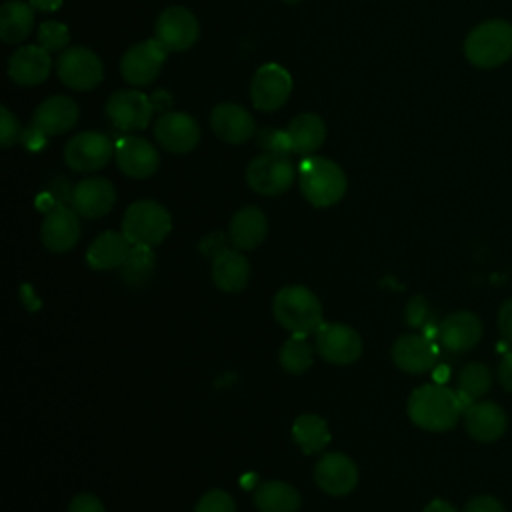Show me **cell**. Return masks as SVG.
<instances>
[{"instance_id":"cell-10","label":"cell","mask_w":512,"mask_h":512,"mask_svg":"<svg viewBox=\"0 0 512 512\" xmlns=\"http://www.w3.org/2000/svg\"><path fill=\"white\" fill-rule=\"evenodd\" d=\"M166 56L168 50L156 38L142 40L124 52L120 60V74L128 84L146 86L158 78Z\"/></svg>"},{"instance_id":"cell-39","label":"cell","mask_w":512,"mask_h":512,"mask_svg":"<svg viewBox=\"0 0 512 512\" xmlns=\"http://www.w3.org/2000/svg\"><path fill=\"white\" fill-rule=\"evenodd\" d=\"M428 316V304L422 296H414L408 304H406V322L410 326H422L424 320Z\"/></svg>"},{"instance_id":"cell-20","label":"cell","mask_w":512,"mask_h":512,"mask_svg":"<svg viewBox=\"0 0 512 512\" xmlns=\"http://www.w3.org/2000/svg\"><path fill=\"white\" fill-rule=\"evenodd\" d=\"M114 158L118 168L130 178H148L160 166V154L146 138L126 136L118 140Z\"/></svg>"},{"instance_id":"cell-29","label":"cell","mask_w":512,"mask_h":512,"mask_svg":"<svg viewBox=\"0 0 512 512\" xmlns=\"http://www.w3.org/2000/svg\"><path fill=\"white\" fill-rule=\"evenodd\" d=\"M300 504L298 490L282 480L260 482L254 490V506L258 512H298Z\"/></svg>"},{"instance_id":"cell-44","label":"cell","mask_w":512,"mask_h":512,"mask_svg":"<svg viewBox=\"0 0 512 512\" xmlns=\"http://www.w3.org/2000/svg\"><path fill=\"white\" fill-rule=\"evenodd\" d=\"M422 512H456V508H454L450 502L436 498V500L428 502V504H426V508H424Z\"/></svg>"},{"instance_id":"cell-7","label":"cell","mask_w":512,"mask_h":512,"mask_svg":"<svg viewBox=\"0 0 512 512\" xmlns=\"http://www.w3.org/2000/svg\"><path fill=\"white\" fill-rule=\"evenodd\" d=\"M56 72L60 82L72 90H92L104 78L100 56L86 46H72L60 52Z\"/></svg>"},{"instance_id":"cell-8","label":"cell","mask_w":512,"mask_h":512,"mask_svg":"<svg viewBox=\"0 0 512 512\" xmlns=\"http://www.w3.org/2000/svg\"><path fill=\"white\" fill-rule=\"evenodd\" d=\"M114 150L116 146L106 134L86 130L66 142L64 162L76 172H96L110 162Z\"/></svg>"},{"instance_id":"cell-36","label":"cell","mask_w":512,"mask_h":512,"mask_svg":"<svg viewBox=\"0 0 512 512\" xmlns=\"http://www.w3.org/2000/svg\"><path fill=\"white\" fill-rule=\"evenodd\" d=\"M194 512H236V502L226 490L214 488L198 500Z\"/></svg>"},{"instance_id":"cell-3","label":"cell","mask_w":512,"mask_h":512,"mask_svg":"<svg viewBox=\"0 0 512 512\" xmlns=\"http://www.w3.org/2000/svg\"><path fill=\"white\" fill-rule=\"evenodd\" d=\"M298 180L304 198L316 208H328L340 202L348 186L344 170L324 156H306L300 164Z\"/></svg>"},{"instance_id":"cell-28","label":"cell","mask_w":512,"mask_h":512,"mask_svg":"<svg viewBox=\"0 0 512 512\" xmlns=\"http://www.w3.org/2000/svg\"><path fill=\"white\" fill-rule=\"evenodd\" d=\"M286 132H288L290 152L310 156L324 144L326 124L318 114L302 112L290 120Z\"/></svg>"},{"instance_id":"cell-22","label":"cell","mask_w":512,"mask_h":512,"mask_svg":"<svg viewBox=\"0 0 512 512\" xmlns=\"http://www.w3.org/2000/svg\"><path fill=\"white\" fill-rule=\"evenodd\" d=\"M438 340L450 352H468L474 348L482 336V322L476 314L468 310H458L448 314L438 326Z\"/></svg>"},{"instance_id":"cell-38","label":"cell","mask_w":512,"mask_h":512,"mask_svg":"<svg viewBox=\"0 0 512 512\" xmlns=\"http://www.w3.org/2000/svg\"><path fill=\"white\" fill-rule=\"evenodd\" d=\"M68 512H106V508L96 494L82 492L72 498V502L68 504Z\"/></svg>"},{"instance_id":"cell-17","label":"cell","mask_w":512,"mask_h":512,"mask_svg":"<svg viewBox=\"0 0 512 512\" xmlns=\"http://www.w3.org/2000/svg\"><path fill=\"white\" fill-rule=\"evenodd\" d=\"M316 486L330 496H344L358 484V468L342 452L324 454L314 466Z\"/></svg>"},{"instance_id":"cell-12","label":"cell","mask_w":512,"mask_h":512,"mask_svg":"<svg viewBox=\"0 0 512 512\" xmlns=\"http://www.w3.org/2000/svg\"><path fill=\"white\" fill-rule=\"evenodd\" d=\"M316 350L328 364H352L362 354V338L348 324H320L316 330Z\"/></svg>"},{"instance_id":"cell-42","label":"cell","mask_w":512,"mask_h":512,"mask_svg":"<svg viewBox=\"0 0 512 512\" xmlns=\"http://www.w3.org/2000/svg\"><path fill=\"white\" fill-rule=\"evenodd\" d=\"M498 380L500 384L512 392V352L504 354V358L500 360V366H498Z\"/></svg>"},{"instance_id":"cell-5","label":"cell","mask_w":512,"mask_h":512,"mask_svg":"<svg viewBox=\"0 0 512 512\" xmlns=\"http://www.w3.org/2000/svg\"><path fill=\"white\" fill-rule=\"evenodd\" d=\"M172 230L170 212L156 200H136L132 202L122 218V234L132 246L154 248Z\"/></svg>"},{"instance_id":"cell-31","label":"cell","mask_w":512,"mask_h":512,"mask_svg":"<svg viewBox=\"0 0 512 512\" xmlns=\"http://www.w3.org/2000/svg\"><path fill=\"white\" fill-rule=\"evenodd\" d=\"M292 438L304 454H314L326 448L330 442V430L326 420L318 414H302L292 424Z\"/></svg>"},{"instance_id":"cell-32","label":"cell","mask_w":512,"mask_h":512,"mask_svg":"<svg viewBox=\"0 0 512 512\" xmlns=\"http://www.w3.org/2000/svg\"><path fill=\"white\" fill-rule=\"evenodd\" d=\"M154 268H156V256L152 248L132 246L126 262L120 266V276L124 284L132 288H142L152 280Z\"/></svg>"},{"instance_id":"cell-14","label":"cell","mask_w":512,"mask_h":512,"mask_svg":"<svg viewBox=\"0 0 512 512\" xmlns=\"http://www.w3.org/2000/svg\"><path fill=\"white\" fill-rule=\"evenodd\" d=\"M78 212L62 202H56L48 208L42 226H40V238L42 244L50 252H70L78 240H80V220Z\"/></svg>"},{"instance_id":"cell-2","label":"cell","mask_w":512,"mask_h":512,"mask_svg":"<svg viewBox=\"0 0 512 512\" xmlns=\"http://www.w3.org/2000/svg\"><path fill=\"white\" fill-rule=\"evenodd\" d=\"M272 314L282 328L300 336L316 332L322 324V304L318 296L300 284L284 286L276 292Z\"/></svg>"},{"instance_id":"cell-34","label":"cell","mask_w":512,"mask_h":512,"mask_svg":"<svg viewBox=\"0 0 512 512\" xmlns=\"http://www.w3.org/2000/svg\"><path fill=\"white\" fill-rule=\"evenodd\" d=\"M314 362V350L308 344L306 336L292 334L280 348V366L288 374H302Z\"/></svg>"},{"instance_id":"cell-16","label":"cell","mask_w":512,"mask_h":512,"mask_svg":"<svg viewBox=\"0 0 512 512\" xmlns=\"http://www.w3.org/2000/svg\"><path fill=\"white\" fill-rule=\"evenodd\" d=\"M72 208L88 218L96 220L106 216L116 204V190L114 184L102 176H90L80 180L70 192Z\"/></svg>"},{"instance_id":"cell-23","label":"cell","mask_w":512,"mask_h":512,"mask_svg":"<svg viewBox=\"0 0 512 512\" xmlns=\"http://www.w3.org/2000/svg\"><path fill=\"white\" fill-rule=\"evenodd\" d=\"M52 58L50 52L40 44H28L14 50L8 60V76L20 86H36L50 74Z\"/></svg>"},{"instance_id":"cell-13","label":"cell","mask_w":512,"mask_h":512,"mask_svg":"<svg viewBox=\"0 0 512 512\" xmlns=\"http://www.w3.org/2000/svg\"><path fill=\"white\" fill-rule=\"evenodd\" d=\"M154 102L138 90H118L106 102V116L124 132L144 130L154 114Z\"/></svg>"},{"instance_id":"cell-30","label":"cell","mask_w":512,"mask_h":512,"mask_svg":"<svg viewBox=\"0 0 512 512\" xmlns=\"http://www.w3.org/2000/svg\"><path fill=\"white\" fill-rule=\"evenodd\" d=\"M34 8L24 0H8L0 8V38L6 44H18L32 32Z\"/></svg>"},{"instance_id":"cell-19","label":"cell","mask_w":512,"mask_h":512,"mask_svg":"<svg viewBox=\"0 0 512 512\" xmlns=\"http://www.w3.org/2000/svg\"><path fill=\"white\" fill-rule=\"evenodd\" d=\"M436 360L438 346L426 334H404L392 344V362L408 374L428 372Z\"/></svg>"},{"instance_id":"cell-35","label":"cell","mask_w":512,"mask_h":512,"mask_svg":"<svg viewBox=\"0 0 512 512\" xmlns=\"http://www.w3.org/2000/svg\"><path fill=\"white\" fill-rule=\"evenodd\" d=\"M38 44L48 52H64L70 44L68 26L58 20H46L38 28Z\"/></svg>"},{"instance_id":"cell-37","label":"cell","mask_w":512,"mask_h":512,"mask_svg":"<svg viewBox=\"0 0 512 512\" xmlns=\"http://www.w3.org/2000/svg\"><path fill=\"white\" fill-rule=\"evenodd\" d=\"M18 138H20V124H18L16 116L6 106H2L0 108V142L4 148H8Z\"/></svg>"},{"instance_id":"cell-11","label":"cell","mask_w":512,"mask_h":512,"mask_svg":"<svg viewBox=\"0 0 512 512\" xmlns=\"http://www.w3.org/2000/svg\"><path fill=\"white\" fill-rule=\"evenodd\" d=\"M200 36V24L196 16L184 6H168L160 12L154 24V38L168 52L188 50Z\"/></svg>"},{"instance_id":"cell-33","label":"cell","mask_w":512,"mask_h":512,"mask_svg":"<svg viewBox=\"0 0 512 512\" xmlns=\"http://www.w3.org/2000/svg\"><path fill=\"white\" fill-rule=\"evenodd\" d=\"M458 396L462 402H476L480 400L492 386L490 368L482 362H470L458 372Z\"/></svg>"},{"instance_id":"cell-9","label":"cell","mask_w":512,"mask_h":512,"mask_svg":"<svg viewBox=\"0 0 512 512\" xmlns=\"http://www.w3.org/2000/svg\"><path fill=\"white\" fill-rule=\"evenodd\" d=\"M292 92V76L290 72L276 64H262L250 82V98L252 104L262 112H274L286 104Z\"/></svg>"},{"instance_id":"cell-25","label":"cell","mask_w":512,"mask_h":512,"mask_svg":"<svg viewBox=\"0 0 512 512\" xmlns=\"http://www.w3.org/2000/svg\"><path fill=\"white\" fill-rule=\"evenodd\" d=\"M132 250L130 240L122 232L106 230L92 240L86 250V262L92 270L120 268Z\"/></svg>"},{"instance_id":"cell-45","label":"cell","mask_w":512,"mask_h":512,"mask_svg":"<svg viewBox=\"0 0 512 512\" xmlns=\"http://www.w3.org/2000/svg\"><path fill=\"white\" fill-rule=\"evenodd\" d=\"M284 2H288V4H296V2H300V0H284Z\"/></svg>"},{"instance_id":"cell-24","label":"cell","mask_w":512,"mask_h":512,"mask_svg":"<svg viewBox=\"0 0 512 512\" xmlns=\"http://www.w3.org/2000/svg\"><path fill=\"white\" fill-rule=\"evenodd\" d=\"M464 424L468 434L478 442H494L498 440L508 424L506 412L496 402H472L466 406Z\"/></svg>"},{"instance_id":"cell-27","label":"cell","mask_w":512,"mask_h":512,"mask_svg":"<svg viewBox=\"0 0 512 512\" xmlns=\"http://www.w3.org/2000/svg\"><path fill=\"white\" fill-rule=\"evenodd\" d=\"M212 280L222 292H240L250 280V264L242 250L224 248L212 260Z\"/></svg>"},{"instance_id":"cell-41","label":"cell","mask_w":512,"mask_h":512,"mask_svg":"<svg viewBox=\"0 0 512 512\" xmlns=\"http://www.w3.org/2000/svg\"><path fill=\"white\" fill-rule=\"evenodd\" d=\"M498 326L504 338L512 344V300H506L498 312Z\"/></svg>"},{"instance_id":"cell-6","label":"cell","mask_w":512,"mask_h":512,"mask_svg":"<svg viewBox=\"0 0 512 512\" xmlns=\"http://www.w3.org/2000/svg\"><path fill=\"white\" fill-rule=\"evenodd\" d=\"M296 168L288 152H264L250 160L246 168L248 186L264 196H278L294 182Z\"/></svg>"},{"instance_id":"cell-1","label":"cell","mask_w":512,"mask_h":512,"mask_svg":"<svg viewBox=\"0 0 512 512\" xmlns=\"http://www.w3.org/2000/svg\"><path fill=\"white\" fill-rule=\"evenodd\" d=\"M462 400L458 394L440 384L418 386L408 398L410 420L428 432H446L456 426L462 414Z\"/></svg>"},{"instance_id":"cell-4","label":"cell","mask_w":512,"mask_h":512,"mask_svg":"<svg viewBox=\"0 0 512 512\" xmlns=\"http://www.w3.org/2000/svg\"><path fill=\"white\" fill-rule=\"evenodd\" d=\"M464 54L476 68H496L512 58V24L488 20L470 30Z\"/></svg>"},{"instance_id":"cell-26","label":"cell","mask_w":512,"mask_h":512,"mask_svg":"<svg viewBox=\"0 0 512 512\" xmlns=\"http://www.w3.org/2000/svg\"><path fill=\"white\" fill-rule=\"evenodd\" d=\"M268 232V220L264 212L256 206L240 208L230 220V242L236 250H254L258 248Z\"/></svg>"},{"instance_id":"cell-15","label":"cell","mask_w":512,"mask_h":512,"mask_svg":"<svg viewBox=\"0 0 512 512\" xmlns=\"http://www.w3.org/2000/svg\"><path fill=\"white\" fill-rule=\"evenodd\" d=\"M154 136L162 148L174 154H186L200 142V126L186 112H164L154 122Z\"/></svg>"},{"instance_id":"cell-43","label":"cell","mask_w":512,"mask_h":512,"mask_svg":"<svg viewBox=\"0 0 512 512\" xmlns=\"http://www.w3.org/2000/svg\"><path fill=\"white\" fill-rule=\"evenodd\" d=\"M62 2L64 0H30L32 8L40 12H56L62 6Z\"/></svg>"},{"instance_id":"cell-40","label":"cell","mask_w":512,"mask_h":512,"mask_svg":"<svg viewBox=\"0 0 512 512\" xmlns=\"http://www.w3.org/2000/svg\"><path fill=\"white\" fill-rule=\"evenodd\" d=\"M462 512H504V506L500 504L498 498L482 494V496H474V498L464 506Z\"/></svg>"},{"instance_id":"cell-18","label":"cell","mask_w":512,"mask_h":512,"mask_svg":"<svg viewBox=\"0 0 512 512\" xmlns=\"http://www.w3.org/2000/svg\"><path fill=\"white\" fill-rule=\"evenodd\" d=\"M78 114V104L70 96L54 94L36 106L30 128L42 136H58L76 126Z\"/></svg>"},{"instance_id":"cell-21","label":"cell","mask_w":512,"mask_h":512,"mask_svg":"<svg viewBox=\"0 0 512 512\" xmlns=\"http://www.w3.org/2000/svg\"><path fill=\"white\" fill-rule=\"evenodd\" d=\"M210 126L214 134L228 144H244L256 134V124L252 114L244 106L232 104V102L218 104L212 110Z\"/></svg>"}]
</instances>
